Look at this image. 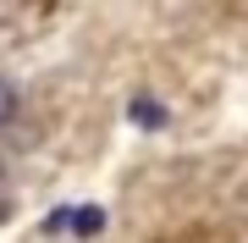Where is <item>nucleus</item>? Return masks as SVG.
Wrapping results in <instances>:
<instances>
[{"label": "nucleus", "mask_w": 248, "mask_h": 243, "mask_svg": "<svg viewBox=\"0 0 248 243\" xmlns=\"http://www.w3.org/2000/svg\"><path fill=\"white\" fill-rule=\"evenodd\" d=\"M50 227H72L78 238H94L99 227H105V210H99V205H83V210H55V216H50Z\"/></svg>", "instance_id": "f257e3e1"}, {"label": "nucleus", "mask_w": 248, "mask_h": 243, "mask_svg": "<svg viewBox=\"0 0 248 243\" xmlns=\"http://www.w3.org/2000/svg\"><path fill=\"white\" fill-rule=\"evenodd\" d=\"M11 105H17V94H11V83H0V122L11 116Z\"/></svg>", "instance_id": "7ed1b4c3"}, {"label": "nucleus", "mask_w": 248, "mask_h": 243, "mask_svg": "<svg viewBox=\"0 0 248 243\" xmlns=\"http://www.w3.org/2000/svg\"><path fill=\"white\" fill-rule=\"evenodd\" d=\"M133 116H138L143 127H160V122H166V111H160L155 99H133Z\"/></svg>", "instance_id": "f03ea898"}]
</instances>
